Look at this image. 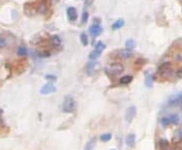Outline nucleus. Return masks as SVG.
Masks as SVG:
<instances>
[{
  "mask_svg": "<svg viewBox=\"0 0 182 150\" xmlns=\"http://www.w3.org/2000/svg\"><path fill=\"white\" fill-rule=\"evenodd\" d=\"M125 46H127L128 49H133L136 46V42L134 40H128L127 41H125Z\"/></svg>",
  "mask_w": 182,
  "mask_h": 150,
  "instance_id": "aec40b11",
  "label": "nucleus"
},
{
  "mask_svg": "<svg viewBox=\"0 0 182 150\" xmlns=\"http://www.w3.org/2000/svg\"><path fill=\"white\" fill-rule=\"evenodd\" d=\"M61 42H62V40H61V38L58 35H53L51 37V44L54 46H60Z\"/></svg>",
  "mask_w": 182,
  "mask_h": 150,
  "instance_id": "2eb2a0df",
  "label": "nucleus"
},
{
  "mask_svg": "<svg viewBox=\"0 0 182 150\" xmlns=\"http://www.w3.org/2000/svg\"><path fill=\"white\" fill-rule=\"evenodd\" d=\"M125 143H127L128 146L133 147L136 143V135L135 134H129L127 137H125Z\"/></svg>",
  "mask_w": 182,
  "mask_h": 150,
  "instance_id": "9d476101",
  "label": "nucleus"
},
{
  "mask_svg": "<svg viewBox=\"0 0 182 150\" xmlns=\"http://www.w3.org/2000/svg\"><path fill=\"white\" fill-rule=\"evenodd\" d=\"M175 77L177 79H182V68H179L178 70L176 71V73H175Z\"/></svg>",
  "mask_w": 182,
  "mask_h": 150,
  "instance_id": "c85d7f7f",
  "label": "nucleus"
},
{
  "mask_svg": "<svg viewBox=\"0 0 182 150\" xmlns=\"http://www.w3.org/2000/svg\"><path fill=\"white\" fill-rule=\"evenodd\" d=\"M145 85L147 86V88H151L153 86V79H152V76L148 75L146 77V80H145Z\"/></svg>",
  "mask_w": 182,
  "mask_h": 150,
  "instance_id": "b1692460",
  "label": "nucleus"
},
{
  "mask_svg": "<svg viewBox=\"0 0 182 150\" xmlns=\"http://www.w3.org/2000/svg\"><path fill=\"white\" fill-rule=\"evenodd\" d=\"M136 114H137L136 107L135 106L129 107V108L127 109V112H125V120H127L129 123H131L133 120H134V118H135Z\"/></svg>",
  "mask_w": 182,
  "mask_h": 150,
  "instance_id": "20e7f679",
  "label": "nucleus"
},
{
  "mask_svg": "<svg viewBox=\"0 0 182 150\" xmlns=\"http://www.w3.org/2000/svg\"><path fill=\"white\" fill-rule=\"evenodd\" d=\"M182 104V92L176 94L174 96H171L168 100V106L177 107Z\"/></svg>",
  "mask_w": 182,
  "mask_h": 150,
  "instance_id": "7ed1b4c3",
  "label": "nucleus"
},
{
  "mask_svg": "<svg viewBox=\"0 0 182 150\" xmlns=\"http://www.w3.org/2000/svg\"><path fill=\"white\" fill-rule=\"evenodd\" d=\"M179 107H180V109H181V110H182V104H181V105H180V106H179Z\"/></svg>",
  "mask_w": 182,
  "mask_h": 150,
  "instance_id": "473e14b6",
  "label": "nucleus"
},
{
  "mask_svg": "<svg viewBox=\"0 0 182 150\" xmlns=\"http://www.w3.org/2000/svg\"><path fill=\"white\" fill-rule=\"evenodd\" d=\"M80 40H81V42H82V45H88V42H89V40H88V37H87V34L86 33H81V35H80Z\"/></svg>",
  "mask_w": 182,
  "mask_h": 150,
  "instance_id": "412c9836",
  "label": "nucleus"
},
{
  "mask_svg": "<svg viewBox=\"0 0 182 150\" xmlns=\"http://www.w3.org/2000/svg\"><path fill=\"white\" fill-rule=\"evenodd\" d=\"M111 134L110 133H105V134H102L100 136V140L102 142H107V141H109L111 139Z\"/></svg>",
  "mask_w": 182,
  "mask_h": 150,
  "instance_id": "a878e982",
  "label": "nucleus"
},
{
  "mask_svg": "<svg viewBox=\"0 0 182 150\" xmlns=\"http://www.w3.org/2000/svg\"><path fill=\"white\" fill-rule=\"evenodd\" d=\"M124 25V19H119L116 20L115 22L112 24V29L114 30H118V29H120Z\"/></svg>",
  "mask_w": 182,
  "mask_h": 150,
  "instance_id": "f8f14e48",
  "label": "nucleus"
},
{
  "mask_svg": "<svg viewBox=\"0 0 182 150\" xmlns=\"http://www.w3.org/2000/svg\"><path fill=\"white\" fill-rule=\"evenodd\" d=\"M6 45V41L3 40V38L0 37V48H4Z\"/></svg>",
  "mask_w": 182,
  "mask_h": 150,
  "instance_id": "c756f323",
  "label": "nucleus"
},
{
  "mask_svg": "<svg viewBox=\"0 0 182 150\" xmlns=\"http://www.w3.org/2000/svg\"><path fill=\"white\" fill-rule=\"evenodd\" d=\"M160 123L162 124V126H164V127H167V126H169L170 125V120H169V117H163V118H161V120H160Z\"/></svg>",
  "mask_w": 182,
  "mask_h": 150,
  "instance_id": "393cba45",
  "label": "nucleus"
},
{
  "mask_svg": "<svg viewBox=\"0 0 182 150\" xmlns=\"http://www.w3.org/2000/svg\"><path fill=\"white\" fill-rule=\"evenodd\" d=\"M174 139H176L177 141H182V128L176 132V136Z\"/></svg>",
  "mask_w": 182,
  "mask_h": 150,
  "instance_id": "cd10ccee",
  "label": "nucleus"
},
{
  "mask_svg": "<svg viewBox=\"0 0 182 150\" xmlns=\"http://www.w3.org/2000/svg\"><path fill=\"white\" fill-rule=\"evenodd\" d=\"M58 1H59V0H51V2H52V3H57Z\"/></svg>",
  "mask_w": 182,
  "mask_h": 150,
  "instance_id": "2f4dec72",
  "label": "nucleus"
},
{
  "mask_svg": "<svg viewBox=\"0 0 182 150\" xmlns=\"http://www.w3.org/2000/svg\"><path fill=\"white\" fill-rule=\"evenodd\" d=\"M104 49H105V45L102 41H98L96 45H95V50L99 51V53H102V50Z\"/></svg>",
  "mask_w": 182,
  "mask_h": 150,
  "instance_id": "4be33fe9",
  "label": "nucleus"
},
{
  "mask_svg": "<svg viewBox=\"0 0 182 150\" xmlns=\"http://www.w3.org/2000/svg\"><path fill=\"white\" fill-rule=\"evenodd\" d=\"M102 31H103V29L99 24H93L89 27V32H90L91 35L94 36V37L100 35V34L102 33Z\"/></svg>",
  "mask_w": 182,
  "mask_h": 150,
  "instance_id": "423d86ee",
  "label": "nucleus"
},
{
  "mask_svg": "<svg viewBox=\"0 0 182 150\" xmlns=\"http://www.w3.org/2000/svg\"><path fill=\"white\" fill-rule=\"evenodd\" d=\"M181 150H182V145H181Z\"/></svg>",
  "mask_w": 182,
  "mask_h": 150,
  "instance_id": "72a5a7b5",
  "label": "nucleus"
},
{
  "mask_svg": "<svg viewBox=\"0 0 182 150\" xmlns=\"http://www.w3.org/2000/svg\"><path fill=\"white\" fill-rule=\"evenodd\" d=\"M132 81H133L132 76H124L119 79V83L121 85H129V83H132Z\"/></svg>",
  "mask_w": 182,
  "mask_h": 150,
  "instance_id": "4468645a",
  "label": "nucleus"
},
{
  "mask_svg": "<svg viewBox=\"0 0 182 150\" xmlns=\"http://www.w3.org/2000/svg\"><path fill=\"white\" fill-rule=\"evenodd\" d=\"M38 54V57H41V58H49L50 55H51V51L50 50H47V49L40 50Z\"/></svg>",
  "mask_w": 182,
  "mask_h": 150,
  "instance_id": "5701e85b",
  "label": "nucleus"
},
{
  "mask_svg": "<svg viewBox=\"0 0 182 150\" xmlns=\"http://www.w3.org/2000/svg\"><path fill=\"white\" fill-rule=\"evenodd\" d=\"M169 146H170V143H169V141L167 139L162 138L158 141V147L160 150H167Z\"/></svg>",
  "mask_w": 182,
  "mask_h": 150,
  "instance_id": "1a4fd4ad",
  "label": "nucleus"
},
{
  "mask_svg": "<svg viewBox=\"0 0 182 150\" xmlns=\"http://www.w3.org/2000/svg\"><path fill=\"white\" fill-rule=\"evenodd\" d=\"M47 80H52V81H56V77L55 76H51V75H47L46 76Z\"/></svg>",
  "mask_w": 182,
  "mask_h": 150,
  "instance_id": "7c9ffc66",
  "label": "nucleus"
},
{
  "mask_svg": "<svg viewBox=\"0 0 182 150\" xmlns=\"http://www.w3.org/2000/svg\"><path fill=\"white\" fill-rule=\"evenodd\" d=\"M169 117V120H170V123L172 124V125H178L179 124V116L178 114H171Z\"/></svg>",
  "mask_w": 182,
  "mask_h": 150,
  "instance_id": "9b49d317",
  "label": "nucleus"
},
{
  "mask_svg": "<svg viewBox=\"0 0 182 150\" xmlns=\"http://www.w3.org/2000/svg\"><path fill=\"white\" fill-rule=\"evenodd\" d=\"M88 17H89V14L87 11H84L83 13H82V23H86L88 20Z\"/></svg>",
  "mask_w": 182,
  "mask_h": 150,
  "instance_id": "bb28decb",
  "label": "nucleus"
},
{
  "mask_svg": "<svg viewBox=\"0 0 182 150\" xmlns=\"http://www.w3.org/2000/svg\"><path fill=\"white\" fill-rule=\"evenodd\" d=\"M118 55L120 59H128L129 58L133 57V51L131 49H120L119 50Z\"/></svg>",
  "mask_w": 182,
  "mask_h": 150,
  "instance_id": "0eeeda50",
  "label": "nucleus"
},
{
  "mask_svg": "<svg viewBox=\"0 0 182 150\" xmlns=\"http://www.w3.org/2000/svg\"><path fill=\"white\" fill-rule=\"evenodd\" d=\"M100 54H101V53H99V51H97V50H93V51H91L90 53V54H89V59H93V61H95L96 59H98L99 57H100Z\"/></svg>",
  "mask_w": 182,
  "mask_h": 150,
  "instance_id": "6ab92c4d",
  "label": "nucleus"
},
{
  "mask_svg": "<svg viewBox=\"0 0 182 150\" xmlns=\"http://www.w3.org/2000/svg\"><path fill=\"white\" fill-rule=\"evenodd\" d=\"M95 65H96V63L92 62V61H90V62L87 63V65H86V71H87V74L88 75L92 74V72H93L94 68H95Z\"/></svg>",
  "mask_w": 182,
  "mask_h": 150,
  "instance_id": "ddd939ff",
  "label": "nucleus"
},
{
  "mask_svg": "<svg viewBox=\"0 0 182 150\" xmlns=\"http://www.w3.org/2000/svg\"><path fill=\"white\" fill-rule=\"evenodd\" d=\"M67 15H68V18L70 21H76L77 20V10L75 9V7H69L67 9Z\"/></svg>",
  "mask_w": 182,
  "mask_h": 150,
  "instance_id": "6e6552de",
  "label": "nucleus"
},
{
  "mask_svg": "<svg viewBox=\"0 0 182 150\" xmlns=\"http://www.w3.org/2000/svg\"><path fill=\"white\" fill-rule=\"evenodd\" d=\"M111 150H115V149H111Z\"/></svg>",
  "mask_w": 182,
  "mask_h": 150,
  "instance_id": "f704fd0d",
  "label": "nucleus"
},
{
  "mask_svg": "<svg viewBox=\"0 0 182 150\" xmlns=\"http://www.w3.org/2000/svg\"><path fill=\"white\" fill-rule=\"evenodd\" d=\"M17 54H18L19 57H23V55H27L28 54V49L25 48V46H23V45L19 46V48L17 49Z\"/></svg>",
  "mask_w": 182,
  "mask_h": 150,
  "instance_id": "a211bd4d",
  "label": "nucleus"
},
{
  "mask_svg": "<svg viewBox=\"0 0 182 150\" xmlns=\"http://www.w3.org/2000/svg\"><path fill=\"white\" fill-rule=\"evenodd\" d=\"M75 101L71 96H67L63 103V111L65 113H72L75 110Z\"/></svg>",
  "mask_w": 182,
  "mask_h": 150,
  "instance_id": "f257e3e1",
  "label": "nucleus"
},
{
  "mask_svg": "<svg viewBox=\"0 0 182 150\" xmlns=\"http://www.w3.org/2000/svg\"><path fill=\"white\" fill-rule=\"evenodd\" d=\"M171 68V63H162V65L159 67L158 73H159V74H161V73L165 72L166 70H168V68Z\"/></svg>",
  "mask_w": 182,
  "mask_h": 150,
  "instance_id": "f3484780",
  "label": "nucleus"
},
{
  "mask_svg": "<svg viewBox=\"0 0 182 150\" xmlns=\"http://www.w3.org/2000/svg\"><path fill=\"white\" fill-rule=\"evenodd\" d=\"M95 143H96V140H95V138H91L87 142V144H86L85 150H93L94 147H95Z\"/></svg>",
  "mask_w": 182,
  "mask_h": 150,
  "instance_id": "dca6fc26",
  "label": "nucleus"
},
{
  "mask_svg": "<svg viewBox=\"0 0 182 150\" xmlns=\"http://www.w3.org/2000/svg\"><path fill=\"white\" fill-rule=\"evenodd\" d=\"M124 71V67L123 66V63H110V65L107 67V72L109 73L111 76H119Z\"/></svg>",
  "mask_w": 182,
  "mask_h": 150,
  "instance_id": "f03ea898",
  "label": "nucleus"
},
{
  "mask_svg": "<svg viewBox=\"0 0 182 150\" xmlns=\"http://www.w3.org/2000/svg\"><path fill=\"white\" fill-rule=\"evenodd\" d=\"M56 87L52 84V83H49V84H46L42 87L41 89V94L42 95H48V94H51V93H54L56 92Z\"/></svg>",
  "mask_w": 182,
  "mask_h": 150,
  "instance_id": "39448f33",
  "label": "nucleus"
}]
</instances>
